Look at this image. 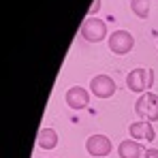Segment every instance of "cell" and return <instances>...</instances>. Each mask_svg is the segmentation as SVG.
Segmentation results:
<instances>
[{
  "label": "cell",
  "instance_id": "cell-7",
  "mask_svg": "<svg viewBox=\"0 0 158 158\" xmlns=\"http://www.w3.org/2000/svg\"><path fill=\"white\" fill-rule=\"evenodd\" d=\"M64 101H66V105L71 107V109L79 111V109L88 107V103H90V92L85 88H81V85H73V88L66 90Z\"/></svg>",
  "mask_w": 158,
  "mask_h": 158
},
{
  "label": "cell",
  "instance_id": "cell-4",
  "mask_svg": "<svg viewBox=\"0 0 158 158\" xmlns=\"http://www.w3.org/2000/svg\"><path fill=\"white\" fill-rule=\"evenodd\" d=\"M135 47V39L128 30H115L111 36H109V49L118 56H124Z\"/></svg>",
  "mask_w": 158,
  "mask_h": 158
},
{
  "label": "cell",
  "instance_id": "cell-11",
  "mask_svg": "<svg viewBox=\"0 0 158 158\" xmlns=\"http://www.w3.org/2000/svg\"><path fill=\"white\" fill-rule=\"evenodd\" d=\"M131 9L137 17L145 19L150 15V0H131Z\"/></svg>",
  "mask_w": 158,
  "mask_h": 158
},
{
  "label": "cell",
  "instance_id": "cell-3",
  "mask_svg": "<svg viewBox=\"0 0 158 158\" xmlns=\"http://www.w3.org/2000/svg\"><path fill=\"white\" fill-rule=\"evenodd\" d=\"M81 39L88 41V43H101L103 39L107 36V24L98 17H88L83 22V26L79 30Z\"/></svg>",
  "mask_w": 158,
  "mask_h": 158
},
{
  "label": "cell",
  "instance_id": "cell-9",
  "mask_svg": "<svg viewBox=\"0 0 158 158\" xmlns=\"http://www.w3.org/2000/svg\"><path fill=\"white\" fill-rule=\"evenodd\" d=\"M118 154H120V158H141L145 152L135 139H126L118 145Z\"/></svg>",
  "mask_w": 158,
  "mask_h": 158
},
{
  "label": "cell",
  "instance_id": "cell-8",
  "mask_svg": "<svg viewBox=\"0 0 158 158\" xmlns=\"http://www.w3.org/2000/svg\"><path fill=\"white\" fill-rule=\"evenodd\" d=\"M128 132L135 141L143 139V141H154L156 139V131L152 128V122H132L128 126Z\"/></svg>",
  "mask_w": 158,
  "mask_h": 158
},
{
  "label": "cell",
  "instance_id": "cell-12",
  "mask_svg": "<svg viewBox=\"0 0 158 158\" xmlns=\"http://www.w3.org/2000/svg\"><path fill=\"white\" fill-rule=\"evenodd\" d=\"M143 158H158V150H154V148H150L145 154H143Z\"/></svg>",
  "mask_w": 158,
  "mask_h": 158
},
{
  "label": "cell",
  "instance_id": "cell-13",
  "mask_svg": "<svg viewBox=\"0 0 158 158\" xmlns=\"http://www.w3.org/2000/svg\"><path fill=\"white\" fill-rule=\"evenodd\" d=\"M98 6H101V0H94V4H92L90 13H96V11H98Z\"/></svg>",
  "mask_w": 158,
  "mask_h": 158
},
{
  "label": "cell",
  "instance_id": "cell-1",
  "mask_svg": "<svg viewBox=\"0 0 158 158\" xmlns=\"http://www.w3.org/2000/svg\"><path fill=\"white\" fill-rule=\"evenodd\" d=\"M135 113L143 122H156L158 120V94H141L135 103Z\"/></svg>",
  "mask_w": 158,
  "mask_h": 158
},
{
  "label": "cell",
  "instance_id": "cell-10",
  "mask_svg": "<svg viewBox=\"0 0 158 158\" xmlns=\"http://www.w3.org/2000/svg\"><path fill=\"white\" fill-rule=\"evenodd\" d=\"M36 145L41 150H53L58 145V132L53 128H41L39 131V139H36Z\"/></svg>",
  "mask_w": 158,
  "mask_h": 158
},
{
  "label": "cell",
  "instance_id": "cell-5",
  "mask_svg": "<svg viewBox=\"0 0 158 158\" xmlns=\"http://www.w3.org/2000/svg\"><path fill=\"white\" fill-rule=\"evenodd\" d=\"M115 90H118V85H115V81L109 77V75H96V77H92V81H90V92L94 96H98V98L113 96Z\"/></svg>",
  "mask_w": 158,
  "mask_h": 158
},
{
  "label": "cell",
  "instance_id": "cell-2",
  "mask_svg": "<svg viewBox=\"0 0 158 158\" xmlns=\"http://www.w3.org/2000/svg\"><path fill=\"white\" fill-rule=\"evenodd\" d=\"M152 83H154V73L148 69H132L126 77V85L135 94H143L148 88H152Z\"/></svg>",
  "mask_w": 158,
  "mask_h": 158
},
{
  "label": "cell",
  "instance_id": "cell-6",
  "mask_svg": "<svg viewBox=\"0 0 158 158\" xmlns=\"http://www.w3.org/2000/svg\"><path fill=\"white\" fill-rule=\"evenodd\" d=\"M85 150H88L90 156L103 158L113 150V145H111L109 137H105V135H92V137H88V141H85Z\"/></svg>",
  "mask_w": 158,
  "mask_h": 158
}]
</instances>
